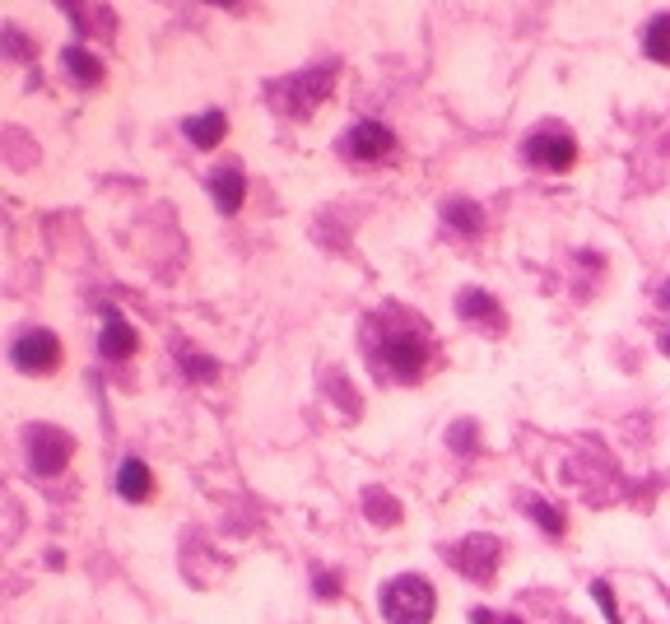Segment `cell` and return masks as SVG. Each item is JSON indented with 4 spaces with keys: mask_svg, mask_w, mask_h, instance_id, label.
Returning a JSON list of instances; mask_svg holds the SVG:
<instances>
[{
    "mask_svg": "<svg viewBox=\"0 0 670 624\" xmlns=\"http://www.w3.org/2000/svg\"><path fill=\"white\" fill-rule=\"evenodd\" d=\"M10 364L19 368V373H56V368H61V340H56L52 331L33 326L24 336H14Z\"/></svg>",
    "mask_w": 670,
    "mask_h": 624,
    "instance_id": "cell-6",
    "label": "cell"
},
{
    "mask_svg": "<svg viewBox=\"0 0 670 624\" xmlns=\"http://www.w3.org/2000/svg\"><path fill=\"white\" fill-rule=\"evenodd\" d=\"M340 150L354 163H382L396 150V136H391V126H382V122H354L345 131V140H340Z\"/></svg>",
    "mask_w": 670,
    "mask_h": 624,
    "instance_id": "cell-8",
    "label": "cell"
},
{
    "mask_svg": "<svg viewBox=\"0 0 670 624\" xmlns=\"http://www.w3.org/2000/svg\"><path fill=\"white\" fill-rule=\"evenodd\" d=\"M456 317L461 322H475V326H494V331H503V308H498L494 294H484V289H461V299H456Z\"/></svg>",
    "mask_w": 670,
    "mask_h": 624,
    "instance_id": "cell-10",
    "label": "cell"
},
{
    "mask_svg": "<svg viewBox=\"0 0 670 624\" xmlns=\"http://www.w3.org/2000/svg\"><path fill=\"white\" fill-rule=\"evenodd\" d=\"M433 611H438V597H433L429 578L419 573H401L382 587V615L387 624H429Z\"/></svg>",
    "mask_w": 670,
    "mask_h": 624,
    "instance_id": "cell-2",
    "label": "cell"
},
{
    "mask_svg": "<svg viewBox=\"0 0 670 624\" xmlns=\"http://www.w3.org/2000/svg\"><path fill=\"white\" fill-rule=\"evenodd\" d=\"M182 131H187V140L196 145V150H215L219 140L228 136V117L219 108H210V112H201V117H187Z\"/></svg>",
    "mask_w": 670,
    "mask_h": 624,
    "instance_id": "cell-13",
    "label": "cell"
},
{
    "mask_svg": "<svg viewBox=\"0 0 670 624\" xmlns=\"http://www.w3.org/2000/svg\"><path fill=\"white\" fill-rule=\"evenodd\" d=\"M643 52L652 56V61H661V66H670V14H657V19L647 24Z\"/></svg>",
    "mask_w": 670,
    "mask_h": 624,
    "instance_id": "cell-16",
    "label": "cell"
},
{
    "mask_svg": "<svg viewBox=\"0 0 670 624\" xmlns=\"http://www.w3.org/2000/svg\"><path fill=\"white\" fill-rule=\"evenodd\" d=\"M140 350V336H135V326L121 317V312H103V331H98V354L121 364V359H131Z\"/></svg>",
    "mask_w": 670,
    "mask_h": 624,
    "instance_id": "cell-9",
    "label": "cell"
},
{
    "mask_svg": "<svg viewBox=\"0 0 670 624\" xmlns=\"http://www.w3.org/2000/svg\"><path fill=\"white\" fill-rule=\"evenodd\" d=\"M317 597H322V601L340 597V578H331V573H317Z\"/></svg>",
    "mask_w": 670,
    "mask_h": 624,
    "instance_id": "cell-23",
    "label": "cell"
},
{
    "mask_svg": "<svg viewBox=\"0 0 670 624\" xmlns=\"http://www.w3.org/2000/svg\"><path fill=\"white\" fill-rule=\"evenodd\" d=\"M182 373H191V378L210 382V378H219V364L210 359V354H187V350H182Z\"/></svg>",
    "mask_w": 670,
    "mask_h": 624,
    "instance_id": "cell-19",
    "label": "cell"
},
{
    "mask_svg": "<svg viewBox=\"0 0 670 624\" xmlns=\"http://www.w3.org/2000/svg\"><path fill=\"white\" fill-rule=\"evenodd\" d=\"M447 559L466 573L470 583H484V578H494L498 559H503V541H498V536H466L461 545L447 550Z\"/></svg>",
    "mask_w": 670,
    "mask_h": 624,
    "instance_id": "cell-7",
    "label": "cell"
},
{
    "mask_svg": "<svg viewBox=\"0 0 670 624\" xmlns=\"http://www.w3.org/2000/svg\"><path fill=\"white\" fill-rule=\"evenodd\" d=\"M363 508H368V517H377L382 527H396V522H401V503L387 499L382 489H368V494H363Z\"/></svg>",
    "mask_w": 670,
    "mask_h": 624,
    "instance_id": "cell-17",
    "label": "cell"
},
{
    "mask_svg": "<svg viewBox=\"0 0 670 624\" xmlns=\"http://www.w3.org/2000/svg\"><path fill=\"white\" fill-rule=\"evenodd\" d=\"M443 219H447V229H456L461 238H475V233L484 229V210L475 201H466V196H456V201L443 205Z\"/></svg>",
    "mask_w": 670,
    "mask_h": 624,
    "instance_id": "cell-14",
    "label": "cell"
},
{
    "mask_svg": "<svg viewBox=\"0 0 670 624\" xmlns=\"http://www.w3.org/2000/svg\"><path fill=\"white\" fill-rule=\"evenodd\" d=\"M526 508H531V517H536V522H540L545 531H550V536H563V527H568V522H563V513L554 508V503H545V499H526Z\"/></svg>",
    "mask_w": 670,
    "mask_h": 624,
    "instance_id": "cell-18",
    "label": "cell"
},
{
    "mask_svg": "<svg viewBox=\"0 0 670 624\" xmlns=\"http://www.w3.org/2000/svg\"><path fill=\"white\" fill-rule=\"evenodd\" d=\"M61 61H66V75H70V80L84 84V89L103 84V61H98V56H89L84 47H66V56H61Z\"/></svg>",
    "mask_w": 670,
    "mask_h": 624,
    "instance_id": "cell-15",
    "label": "cell"
},
{
    "mask_svg": "<svg viewBox=\"0 0 670 624\" xmlns=\"http://www.w3.org/2000/svg\"><path fill=\"white\" fill-rule=\"evenodd\" d=\"M335 75H340V66L298 70V75H289V80L275 84L270 94H275V103H280L284 117H308L317 103H326V94L335 89Z\"/></svg>",
    "mask_w": 670,
    "mask_h": 624,
    "instance_id": "cell-3",
    "label": "cell"
},
{
    "mask_svg": "<svg viewBox=\"0 0 670 624\" xmlns=\"http://www.w3.org/2000/svg\"><path fill=\"white\" fill-rule=\"evenodd\" d=\"M210 196H215L219 215H238L242 196H247V182H242L238 163H228V168H215V173H210Z\"/></svg>",
    "mask_w": 670,
    "mask_h": 624,
    "instance_id": "cell-11",
    "label": "cell"
},
{
    "mask_svg": "<svg viewBox=\"0 0 670 624\" xmlns=\"http://www.w3.org/2000/svg\"><path fill=\"white\" fill-rule=\"evenodd\" d=\"M591 597H596V606L605 611V624H619V606H615V597H610V583H591Z\"/></svg>",
    "mask_w": 670,
    "mask_h": 624,
    "instance_id": "cell-21",
    "label": "cell"
},
{
    "mask_svg": "<svg viewBox=\"0 0 670 624\" xmlns=\"http://www.w3.org/2000/svg\"><path fill=\"white\" fill-rule=\"evenodd\" d=\"M117 494L126 503H145L149 494H154V471H149L140 457H126V462L117 466Z\"/></svg>",
    "mask_w": 670,
    "mask_h": 624,
    "instance_id": "cell-12",
    "label": "cell"
},
{
    "mask_svg": "<svg viewBox=\"0 0 670 624\" xmlns=\"http://www.w3.org/2000/svg\"><path fill=\"white\" fill-rule=\"evenodd\" d=\"M475 434H480V429H475V420H461V424H452V448L461 452V457H470V452H475Z\"/></svg>",
    "mask_w": 670,
    "mask_h": 624,
    "instance_id": "cell-20",
    "label": "cell"
},
{
    "mask_svg": "<svg viewBox=\"0 0 670 624\" xmlns=\"http://www.w3.org/2000/svg\"><path fill=\"white\" fill-rule=\"evenodd\" d=\"M522 159L531 168H545V173H568L577 163V140L563 126H540L536 136L522 145Z\"/></svg>",
    "mask_w": 670,
    "mask_h": 624,
    "instance_id": "cell-5",
    "label": "cell"
},
{
    "mask_svg": "<svg viewBox=\"0 0 670 624\" xmlns=\"http://www.w3.org/2000/svg\"><path fill=\"white\" fill-rule=\"evenodd\" d=\"M661 350H666V354H670V331H666V340H661Z\"/></svg>",
    "mask_w": 670,
    "mask_h": 624,
    "instance_id": "cell-24",
    "label": "cell"
},
{
    "mask_svg": "<svg viewBox=\"0 0 670 624\" xmlns=\"http://www.w3.org/2000/svg\"><path fill=\"white\" fill-rule=\"evenodd\" d=\"M0 38H5V52L19 56V61H28V56H33V52H28V42H24V33H19L14 24H5V33H0Z\"/></svg>",
    "mask_w": 670,
    "mask_h": 624,
    "instance_id": "cell-22",
    "label": "cell"
},
{
    "mask_svg": "<svg viewBox=\"0 0 670 624\" xmlns=\"http://www.w3.org/2000/svg\"><path fill=\"white\" fill-rule=\"evenodd\" d=\"M368 350L377 354V364H387L396 382H419L424 364H429V340L415 326H377L368 317Z\"/></svg>",
    "mask_w": 670,
    "mask_h": 624,
    "instance_id": "cell-1",
    "label": "cell"
},
{
    "mask_svg": "<svg viewBox=\"0 0 670 624\" xmlns=\"http://www.w3.org/2000/svg\"><path fill=\"white\" fill-rule=\"evenodd\" d=\"M24 448L33 475H61L70 466V457H75V438L66 429H56V424H28Z\"/></svg>",
    "mask_w": 670,
    "mask_h": 624,
    "instance_id": "cell-4",
    "label": "cell"
}]
</instances>
